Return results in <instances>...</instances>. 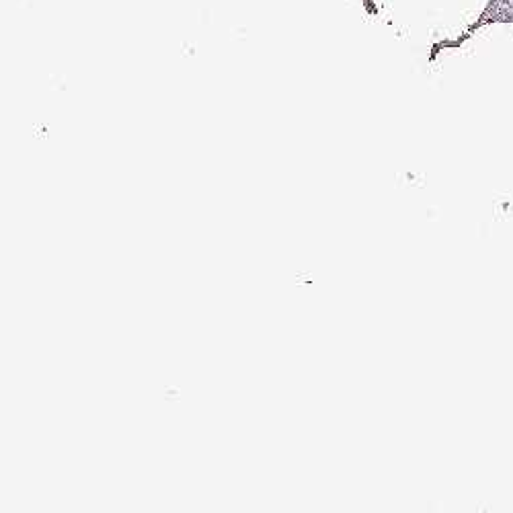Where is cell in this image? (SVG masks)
I'll return each mask as SVG.
<instances>
[{
    "instance_id": "cell-1",
    "label": "cell",
    "mask_w": 513,
    "mask_h": 513,
    "mask_svg": "<svg viewBox=\"0 0 513 513\" xmlns=\"http://www.w3.org/2000/svg\"><path fill=\"white\" fill-rule=\"evenodd\" d=\"M501 4H508V12H510L508 19H513V0H499V6Z\"/></svg>"
}]
</instances>
